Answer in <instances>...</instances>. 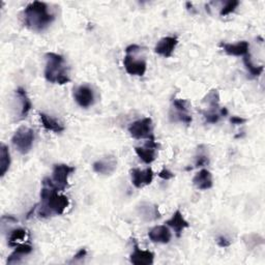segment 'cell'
<instances>
[{
    "label": "cell",
    "mask_w": 265,
    "mask_h": 265,
    "mask_svg": "<svg viewBox=\"0 0 265 265\" xmlns=\"http://www.w3.org/2000/svg\"><path fill=\"white\" fill-rule=\"evenodd\" d=\"M220 47H222L228 55L245 56L246 54H249L250 44L245 41L238 42L236 44H227L221 42Z\"/></svg>",
    "instance_id": "4fadbf2b"
},
{
    "label": "cell",
    "mask_w": 265,
    "mask_h": 265,
    "mask_svg": "<svg viewBox=\"0 0 265 265\" xmlns=\"http://www.w3.org/2000/svg\"><path fill=\"white\" fill-rule=\"evenodd\" d=\"M40 119L42 122V126L44 129L47 131H51L59 134V132H63L65 131V127L63 123H60L58 120L50 117L49 115L45 113H40Z\"/></svg>",
    "instance_id": "ac0fdd59"
},
{
    "label": "cell",
    "mask_w": 265,
    "mask_h": 265,
    "mask_svg": "<svg viewBox=\"0 0 265 265\" xmlns=\"http://www.w3.org/2000/svg\"><path fill=\"white\" fill-rule=\"evenodd\" d=\"M34 141V132L28 127H20L12 138V143L17 148L18 152L26 155L30 152Z\"/></svg>",
    "instance_id": "277c9868"
},
{
    "label": "cell",
    "mask_w": 265,
    "mask_h": 265,
    "mask_svg": "<svg viewBox=\"0 0 265 265\" xmlns=\"http://www.w3.org/2000/svg\"><path fill=\"white\" fill-rule=\"evenodd\" d=\"M166 224L173 228L175 234L177 237H180L184 229H187L190 227V224L187 220L184 219L183 215L181 214V211L179 209H177L175 211V213L172 215L171 219H169L166 222Z\"/></svg>",
    "instance_id": "9a60e30c"
},
{
    "label": "cell",
    "mask_w": 265,
    "mask_h": 265,
    "mask_svg": "<svg viewBox=\"0 0 265 265\" xmlns=\"http://www.w3.org/2000/svg\"><path fill=\"white\" fill-rule=\"evenodd\" d=\"M217 243H218V245L221 246V248H227V246L230 245V242H229L227 238L224 236H220L218 238Z\"/></svg>",
    "instance_id": "4dcf8cb0"
},
{
    "label": "cell",
    "mask_w": 265,
    "mask_h": 265,
    "mask_svg": "<svg viewBox=\"0 0 265 265\" xmlns=\"http://www.w3.org/2000/svg\"><path fill=\"white\" fill-rule=\"evenodd\" d=\"M76 103L82 108H89L94 103V93L88 85H81L74 92Z\"/></svg>",
    "instance_id": "9c48e42d"
},
{
    "label": "cell",
    "mask_w": 265,
    "mask_h": 265,
    "mask_svg": "<svg viewBox=\"0 0 265 265\" xmlns=\"http://www.w3.org/2000/svg\"><path fill=\"white\" fill-rule=\"evenodd\" d=\"M26 235H27V231L24 230V229H21V228L14 229V230H12L10 236H8V244L12 246L13 245L17 246L18 242L23 241L26 237Z\"/></svg>",
    "instance_id": "d4e9b609"
},
{
    "label": "cell",
    "mask_w": 265,
    "mask_h": 265,
    "mask_svg": "<svg viewBox=\"0 0 265 265\" xmlns=\"http://www.w3.org/2000/svg\"><path fill=\"white\" fill-rule=\"evenodd\" d=\"M24 23L33 31H43L54 21L55 16L49 12L48 5L42 1H33L25 7Z\"/></svg>",
    "instance_id": "7a4b0ae2"
},
{
    "label": "cell",
    "mask_w": 265,
    "mask_h": 265,
    "mask_svg": "<svg viewBox=\"0 0 265 265\" xmlns=\"http://www.w3.org/2000/svg\"><path fill=\"white\" fill-rule=\"evenodd\" d=\"M130 261L135 265H152L155 261V254L147 250H141L137 243H135L134 251L130 256Z\"/></svg>",
    "instance_id": "7c38bea8"
},
{
    "label": "cell",
    "mask_w": 265,
    "mask_h": 265,
    "mask_svg": "<svg viewBox=\"0 0 265 265\" xmlns=\"http://www.w3.org/2000/svg\"><path fill=\"white\" fill-rule=\"evenodd\" d=\"M178 40L176 37H165L160 40L156 44V46L155 48V52L156 54L161 55L165 58H169L173 55V52L177 46Z\"/></svg>",
    "instance_id": "8fae6325"
},
{
    "label": "cell",
    "mask_w": 265,
    "mask_h": 265,
    "mask_svg": "<svg viewBox=\"0 0 265 265\" xmlns=\"http://www.w3.org/2000/svg\"><path fill=\"white\" fill-rule=\"evenodd\" d=\"M16 93L21 102V116L25 117L32 108L31 101L28 98L27 92H26V90L24 89L23 87H18L17 90H16Z\"/></svg>",
    "instance_id": "44dd1931"
},
{
    "label": "cell",
    "mask_w": 265,
    "mask_h": 265,
    "mask_svg": "<svg viewBox=\"0 0 265 265\" xmlns=\"http://www.w3.org/2000/svg\"><path fill=\"white\" fill-rule=\"evenodd\" d=\"M243 64L245 68L249 70V73L253 76V77H259L262 75L263 70H264V66H256L251 60V55L250 53L249 54H246L245 56H243Z\"/></svg>",
    "instance_id": "603a6c76"
},
{
    "label": "cell",
    "mask_w": 265,
    "mask_h": 265,
    "mask_svg": "<svg viewBox=\"0 0 265 265\" xmlns=\"http://www.w3.org/2000/svg\"><path fill=\"white\" fill-rule=\"evenodd\" d=\"M154 123L150 117L137 120L129 127L130 135L134 139H149L154 136Z\"/></svg>",
    "instance_id": "8992f818"
},
{
    "label": "cell",
    "mask_w": 265,
    "mask_h": 265,
    "mask_svg": "<svg viewBox=\"0 0 265 265\" xmlns=\"http://www.w3.org/2000/svg\"><path fill=\"white\" fill-rule=\"evenodd\" d=\"M75 167L68 166L66 164L54 165L51 179L59 191H65L68 187V177L70 174L75 172Z\"/></svg>",
    "instance_id": "5b68a950"
},
{
    "label": "cell",
    "mask_w": 265,
    "mask_h": 265,
    "mask_svg": "<svg viewBox=\"0 0 265 265\" xmlns=\"http://www.w3.org/2000/svg\"><path fill=\"white\" fill-rule=\"evenodd\" d=\"M193 183L195 187L201 191H206L213 188V175L207 169L200 170L193 178Z\"/></svg>",
    "instance_id": "2e32d148"
},
{
    "label": "cell",
    "mask_w": 265,
    "mask_h": 265,
    "mask_svg": "<svg viewBox=\"0 0 265 265\" xmlns=\"http://www.w3.org/2000/svg\"><path fill=\"white\" fill-rule=\"evenodd\" d=\"M42 183L41 202L39 203L40 207L38 208L39 218L47 219L53 216L63 215L69 204L68 198L58 194L59 190L50 177L44 178Z\"/></svg>",
    "instance_id": "6da1fadb"
},
{
    "label": "cell",
    "mask_w": 265,
    "mask_h": 265,
    "mask_svg": "<svg viewBox=\"0 0 265 265\" xmlns=\"http://www.w3.org/2000/svg\"><path fill=\"white\" fill-rule=\"evenodd\" d=\"M238 5H240V1H237V0H230V1H227L226 4L222 7V10H221L220 15L223 17V16L231 14L236 10Z\"/></svg>",
    "instance_id": "484cf974"
},
{
    "label": "cell",
    "mask_w": 265,
    "mask_h": 265,
    "mask_svg": "<svg viewBox=\"0 0 265 265\" xmlns=\"http://www.w3.org/2000/svg\"><path fill=\"white\" fill-rule=\"evenodd\" d=\"M209 160L208 156L205 155H199L196 158V167H203L205 165H208Z\"/></svg>",
    "instance_id": "f1b7e54d"
},
{
    "label": "cell",
    "mask_w": 265,
    "mask_h": 265,
    "mask_svg": "<svg viewBox=\"0 0 265 265\" xmlns=\"http://www.w3.org/2000/svg\"><path fill=\"white\" fill-rule=\"evenodd\" d=\"M47 65L45 68V78L50 83H57L59 85L66 84L70 81L66 67L64 66L65 58L57 53H47Z\"/></svg>",
    "instance_id": "3957f363"
},
{
    "label": "cell",
    "mask_w": 265,
    "mask_h": 265,
    "mask_svg": "<svg viewBox=\"0 0 265 265\" xmlns=\"http://www.w3.org/2000/svg\"><path fill=\"white\" fill-rule=\"evenodd\" d=\"M86 255H87V251H86V249H81V250H79V251L77 252V254L74 256L73 260H74V261H77V260L83 259L84 257H86Z\"/></svg>",
    "instance_id": "d6a6232c"
},
{
    "label": "cell",
    "mask_w": 265,
    "mask_h": 265,
    "mask_svg": "<svg viewBox=\"0 0 265 265\" xmlns=\"http://www.w3.org/2000/svg\"><path fill=\"white\" fill-rule=\"evenodd\" d=\"M11 166V155L8 147L5 144L0 146V176L3 177Z\"/></svg>",
    "instance_id": "ffe728a7"
},
{
    "label": "cell",
    "mask_w": 265,
    "mask_h": 265,
    "mask_svg": "<svg viewBox=\"0 0 265 265\" xmlns=\"http://www.w3.org/2000/svg\"><path fill=\"white\" fill-rule=\"evenodd\" d=\"M203 115H204L206 121L208 123H217L219 120H220V117L221 115L219 113L217 112H214V111H210V112H203Z\"/></svg>",
    "instance_id": "83f0119b"
},
{
    "label": "cell",
    "mask_w": 265,
    "mask_h": 265,
    "mask_svg": "<svg viewBox=\"0 0 265 265\" xmlns=\"http://www.w3.org/2000/svg\"><path fill=\"white\" fill-rule=\"evenodd\" d=\"M173 105L176 110L178 111V113H188V101L182 99H175L173 101Z\"/></svg>",
    "instance_id": "4316f807"
},
{
    "label": "cell",
    "mask_w": 265,
    "mask_h": 265,
    "mask_svg": "<svg viewBox=\"0 0 265 265\" xmlns=\"http://www.w3.org/2000/svg\"><path fill=\"white\" fill-rule=\"evenodd\" d=\"M154 171L152 168H146L145 170H140L137 168L131 170L132 183L137 189H142L145 185H148L154 180Z\"/></svg>",
    "instance_id": "ba28073f"
},
{
    "label": "cell",
    "mask_w": 265,
    "mask_h": 265,
    "mask_svg": "<svg viewBox=\"0 0 265 265\" xmlns=\"http://www.w3.org/2000/svg\"><path fill=\"white\" fill-rule=\"evenodd\" d=\"M148 237L150 241L155 243H169L172 238V234L167 226L160 225L154 227L148 232Z\"/></svg>",
    "instance_id": "5bb4252c"
},
{
    "label": "cell",
    "mask_w": 265,
    "mask_h": 265,
    "mask_svg": "<svg viewBox=\"0 0 265 265\" xmlns=\"http://www.w3.org/2000/svg\"><path fill=\"white\" fill-rule=\"evenodd\" d=\"M246 120L244 118H242V117H238V116H232L230 118V122L232 123V125H243V123H244Z\"/></svg>",
    "instance_id": "e575fe53"
},
{
    "label": "cell",
    "mask_w": 265,
    "mask_h": 265,
    "mask_svg": "<svg viewBox=\"0 0 265 265\" xmlns=\"http://www.w3.org/2000/svg\"><path fill=\"white\" fill-rule=\"evenodd\" d=\"M93 171L102 175H111L117 168V160L114 155H107L96 161L93 166Z\"/></svg>",
    "instance_id": "30bf717a"
},
{
    "label": "cell",
    "mask_w": 265,
    "mask_h": 265,
    "mask_svg": "<svg viewBox=\"0 0 265 265\" xmlns=\"http://www.w3.org/2000/svg\"><path fill=\"white\" fill-rule=\"evenodd\" d=\"M203 102L207 103L210 108L213 109L211 111L216 112L215 110H217L219 108V104H220V93L218 89H211L205 96L204 99H203Z\"/></svg>",
    "instance_id": "cb8c5ba5"
},
{
    "label": "cell",
    "mask_w": 265,
    "mask_h": 265,
    "mask_svg": "<svg viewBox=\"0 0 265 265\" xmlns=\"http://www.w3.org/2000/svg\"><path fill=\"white\" fill-rule=\"evenodd\" d=\"M123 66L127 73L132 76L142 77L145 75L147 69V64L142 59H136L132 55L127 54L123 58Z\"/></svg>",
    "instance_id": "52a82bcc"
},
{
    "label": "cell",
    "mask_w": 265,
    "mask_h": 265,
    "mask_svg": "<svg viewBox=\"0 0 265 265\" xmlns=\"http://www.w3.org/2000/svg\"><path fill=\"white\" fill-rule=\"evenodd\" d=\"M32 252V246L30 244H18L15 251L8 256L7 264L19 263L22 259V256L28 255Z\"/></svg>",
    "instance_id": "d6986e66"
},
{
    "label": "cell",
    "mask_w": 265,
    "mask_h": 265,
    "mask_svg": "<svg viewBox=\"0 0 265 265\" xmlns=\"http://www.w3.org/2000/svg\"><path fill=\"white\" fill-rule=\"evenodd\" d=\"M140 49H141V48H140V46L135 45V44H134V45H130L129 47H127L126 52H127V54L132 55V54H134V53L138 52Z\"/></svg>",
    "instance_id": "836d02e7"
},
{
    "label": "cell",
    "mask_w": 265,
    "mask_h": 265,
    "mask_svg": "<svg viewBox=\"0 0 265 265\" xmlns=\"http://www.w3.org/2000/svg\"><path fill=\"white\" fill-rule=\"evenodd\" d=\"M155 150H156L155 148L149 147L146 145L143 147H135V152L137 155L147 165L152 164L155 160V156H156Z\"/></svg>",
    "instance_id": "7402d4cb"
},
{
    "label": "cell",
    "mask_w": 265,
    "mask_h": 265,
    "mask_svg": "<svg viewBox=\"0 0 265 265\" xmlns=\"http://www.w3.org/2000/svg\"><path fill=\"white\" fill-rule=\"evenodd\" d=\"M178 118L180 121L184 122L185 125H190V123L192 122V117L188 113H178Z\"/></svg>",
    "instance_id": "1f68e13d"
},
{
    "label": "cell",
    "mask_w": 265,
    "mask_h": 265,
    "mask_svg": "<svg viewBox=\"0 0 265 265\" xmlns=\"http://www.w3.org/2000/svg\"><path fill=\"white\" fill-rule=\"evenodd\" d=\"M158 177H161L164 180H169L174 177V174L170 170H168V169H166V168H164V169L160 173H158Z\"/></svg>",
    "instance_id": "f546056e"
},
{
    "label": "cell",
    "mask_w": 265,
    "mask_h": 265,
    "mask_svg": "<svg viewBox=\"0 0 265 265\" xmlns=\"http://www.w3.org/2000/svg\"><path fill=\"white\" fill-rule=\"evenodd\" d=\"M139 215L146 222H152L161 218V214L158 211V206L150 203H141V205L138 207Z\"/></svg>",
    "instance_id": "e0dca14e"
},
{
    "label": "cell",
    "mask_w": 265,
    "mask_h": 265,
    "mask_svg": "<svg viewBox=\"0 0 265 265\" xmlns=\"http://www.w3.org/2000/svg\"><path fill=\"white\" fill-rule=\"evenodd\" d=\"M220 115L221 116H227L228 115V110L227 108H221V111H220Z\"/></svg>",
    "instance_id": "d590c367"
}]
</instances>
